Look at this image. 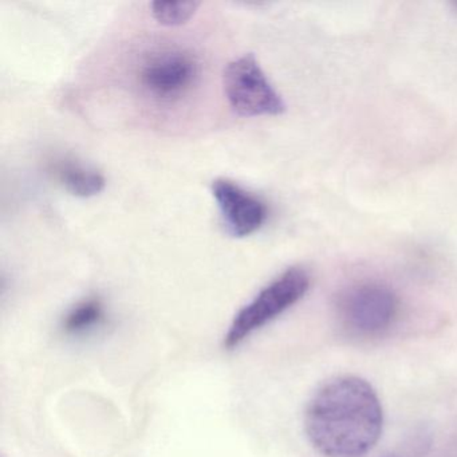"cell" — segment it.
Returning <instances> with one entry per match:
<instances>
[{"label":"cell","mask_w":457,"mask_h":457,"mask_svg":"<svg viewBox=\"0 0 457 457\" xmlns=\"http://www.w3.org/2000/svg\"><path fill=\"white\" fill-rule=\"evenodd\" d=\"M224 92L231 108L243 117L279 116L286 104L253 54L232 61L224 69Z\"/></svg>","instance_id":"5"},{"label":"cell","mask_w":457,"mask_h":457,"mask_svg":"<svg viewBox=\"0 0 457 457\" xmlns=\"http://www.w3.org/2000/svg\"><path fill=\"white\" fill-rule=\"evenodd\" d=\"M105 318L103 302L97 298L85 299L73 307L63 320V330L71 336L87 333L100 326Z\"/></svg>","instance_id":"8"},{"label":"cell","mask_w":457,"mask_h":457,"mask_svg":"<svg viewBox=\"0 0 457 457\" xmlns=\"http://www.w3.org/2000/svg\"><path fill=\"white\" fill-rule=\"evenodd\" d=\"M212 195L227 232L232 237H250L266 223L269 216L266 203L235 181L216 179L212 183Z\"/></svg>","instance_id":"6"},{"label":"cell","mask_w":457,"mask_h":457,"mask_svg":"<svg viewBox=\"0 0 457 457\" xmlns=\"http://www.w3.org/2000/svg\"><path fill=\"white\" fill-rule=\"evenodd\" d=\"M52 173L55 180L74 196H96L105 188V178L100 172L76 160H57L52 165Z\"/></svg>","instance_id":"7"},{"label":"cell","mask_w":457,"mask_h":457,"mask_svg":"<svg viewBox=\"0 0 457 457\" xmlns=\"http://www.w3.org/2000/svg\"><path fill=\"white\" fill-rule=\"evenodd\" d=\"M202 76L199 58L186 47L152 50L138 63L137 84L146 97L159 104H175L189 95Z\"/></svg>","instance_id":"3"},{"label":"cell","mask_w":457,"mask_h":457,"mask_svg":"<svg viewBox=\"0 0 457 457\" xmlns=\"http://www.w3.org/2000/svg\"><path fill=\"white\" fill-rule=\"evenodd\" d=\"M310 285L312 278L303 267L286 270L235 315L224 336V347L231 350L242 345L256 330L298 303L306 295Z\"/></svg>","instance_id":"2"},{"label":"cell","mask_w":457,"mask_h":457,"mask_svg":"<svg viewBox=\"0 0 457 457\" xmlns=\"http://www.w3.org/2000/svg\"><path fill=\"white\" fill-rule=\"evenodd\" d=\"M456 7H457V2H456Z\"/></svg>","instance_id":"10"},{"label":"cell","mask_w":457,"mask_h":457,"mask_svg":"<svg viewBox=\"0 0 457 457\" xmlns=\"http://www.w3.org/2000/svg\"><path fill=\"white\" fill-rule=\"evenodd\" d=\"M384 411L374 387L357 376L328 379L304 411L312 445L326 457H361L378 443Z\"/></svg>","instance_id":"1"},{"label":"cell","mask_w":457,"mask_h":457,"mask_svg":"<svg viewBox=\"0 0 457 457\" xmlns=\"http://www.w3.org/2000/svg\"><path fill=\"white\" fill-rule=\"evenodd\" d=\"M400 302L392 288L363 282L342 291L337 302L341 325L355 337L379 336L397 320Z\"/></svg>","instance_id":"4"},{"label":"cell","mask_w":457,"mask_h":457,"mask_svg":"<svg viewBox=\"0 0 457 457\" xmlns=\"http://www.w3.org/2000/svg\"><path fill=\"white\" fill-rule=\"evenodd\" d=\"M199 7V2H154L151 4L154 20L164 26L184 25L196 14Z\"/></svg>","instance_id":"9"}]
</instances>
